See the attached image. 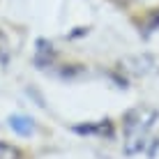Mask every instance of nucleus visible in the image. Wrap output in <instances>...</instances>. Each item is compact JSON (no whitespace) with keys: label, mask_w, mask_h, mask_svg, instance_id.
Instances as JSON below:
<instances>
[{"label":"nucleus","mask_w":159,"mask_h":159,"mask_svg":"<svg viewBox=\"0 0 159 159\" xmlns=\"http://www.w3.org/2000/svg\"><path fill=\"white\" fill-rule=\"evenodd\" d=\"M159 113L150 106H136L125 116L122 129H125V152L134 155L145 145V139L150 134V129L155 127Z\"/></svg>","instance_id":"f257e3e1"},{"label":"nucleus","mask_w":159,"mask_h":159,"mask_svg":"<svg viewBox=\"0 0 159 159\" xmlns=\"http://www.w3.org/2000/svg\"><path fill=\"white\" fill-rule=\"evenodd\" d=\"M9 127H12L16 134L28 136V134L35 131V122H32V118H28V116H12L9 118Z\"/></svg>","instance_id":"f03ea898"},{"label":"nucleus","mask_w":159,"mask_h":159,"mask_svg":"<svg viewBox=\"0 0 159 159\" xmlns=\"http://www.w3.org/2000/svg\"><path fill=\"white\" fill-rule=\"evenodd\" d=\"M53 58H56V53H53V46L48 42L39 39L37 42V56H35V62L39 65V67H48V65L53 62Z\"/></svg>","instance_id":"7ed1b4c3"},{"label":"nucleus","mask_w":159,"mask_h":159,"mask_svg":"<svg viewBox=\"0 0 159 159\" xmlns=\"http://www.w3.org/2000/svg\"><path fill=\"white\" fill-rule=\"evenodd\" d=\"M76 131H79V134H99V136L106 134L108 139H111L113 136V125L108 122V120H102V122H97V125H81V127H76Z\"/></svg>","instance_id":"20e7f679"},{"label":"nucleus","mask_w":159,"mask_h":159,"mask_svg":"<svg viewBox=\"0 0 159 159\" xmlns=\"http://www.w3.org/2000/svg\"><path fill=\"white\" fill-rule=\"evenodd\" d=\"M0 159H21V150L16 145L0 143Z\"/></svg>","instance_id":"39448f33"},{"label":"nucleus","mask_w":159,"mask_h":159,"mask_svg":"<svg viewBox=\"0 0 159 159\" xmlns=\"http://www.w3.org/2000/svg\"><path fill=\"white\" fill-rule=\"evenodd\" d=\"M7 60H9V44H7V37L0 32V62L7 65Z\"/></svg>","instance_id":"423d86ee"},{"label":"nucleus","mask_w":159,"mask_h":159,"mask_svg":"<svg viewBox=\"0 0 159 159\" xmlns=\"http://www.w3.org/2000/svg\"><path fill=\"white\" fill-rule=\"evenodd\" d=\"M157 28H159V9H157V12L152 14L148 21H145V35H150V32H152V30H157Z\"/></svg>","instance_id":"0eeeda50"},{"label":"nucleus","mask_w":159,"mask_h":159,"mask_svg":"<svg viewBox=\"0 0 159 159\" xmlns=\"http://www.w3.org/2000/svg\"><path fill=\"white\" fill-rule=\"evenodd\" d=\"M120 2H129V0H120Z\"/></svg>","instance_id":"6e6552de"}]
</instances>
